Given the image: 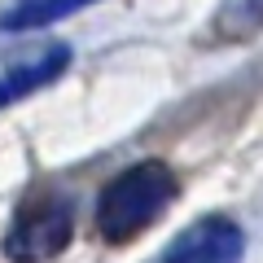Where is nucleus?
<instances>
[{
  "label": "nucleus",
  "instance_id": "obj_2",
  "mask_svg": "<svg viewBox=\"0 0 263 263\" xmlns=\"http://www.w3.org/2000/svg\"><path fill=\"white\" fill-rule=\"evenodd\" d=\"M75 237V202L66 193H35L27 197L5 233L9 263H48Z\"/></svg>",
  "mask_w": 263,
  "mask_h": 263
},
{
  "label": "nucleus",
  "instance_id": "obj_3",
  "mask_svg": "<svg viewBox=\"0 0 263 263\" xmlns=\"http://www.w3.org/2000/svg\"><path fill=\"white\" fill-rule=\"evenodd\" d=\"M246 233L233 215H202L171 237L154 263H241Z\"/></svg>",
  "mask_w": 263,
  "mask_h": 263
},
{
  "label": "nucleus",
  "instance_id": "obj_1",
  "mask_svg": "<svg viewBox=\"0 0 263 263\" xmlns=\"http://www.w3.org/2000/svg\"><path fill=\"white\" fill-rule=\"evenodd\" d=\"M180 197V176L162 158H141L123 167L114 180H105V189L97 193L92 224L101 233V241L123 246L136 241L145 228H154L171 211V202Z\"/></svg>",
  "mask_w": 263,
  "mask_h": 263
},
{
  "label": "nucleus",
  "instance_id": "obj_4",
  "mask_svg": "<svg viewBox=\"0 0 263 263\" xmlns=\"http://www.w3.org/2000/svg\"><path fill=\"white\" fill-rule=\"evenodd\" d=\"M66 66H70V48L48 44L40 57H31L27 66H18V70H9V75L0 79V105H13V101H22V97L40 92L44 84H53V79L62 75Z\"/></svg>",
  "mask_w": 263,
  "mask_h": 263
},
{
  "label": "nucleus",
  "instance_id": "obj_6",
  "mask_svg": "<svg viewBox=\"0 0 263 263\" xmlns=\"http://www.w3.org/2000/svg\"><path fill=\"white\" fill-rule=\"evenodd\" d=\"M211 27L219 40H233V44L254 40L263 31V0H224Z\"/></svg>",
  "mask_w": 263,
  "mask_h": 263
},
{
  "label": "nucleus",
  "instance_id": "obj_5",
  "mask_svg": "<svg viewBox=\"0 0 263 263\" xmlns=\"http://www.w3.org/2000/svg\"><path fill=\"white\" fill-rule=\"evenodd\" d=\"M88 5H97V0H13L0 13V31H40L48 22H62L70 13L88 9Z\"/></svg>",
  "mask_w": 263,
  "mask_h": 263
}]
</instances>
